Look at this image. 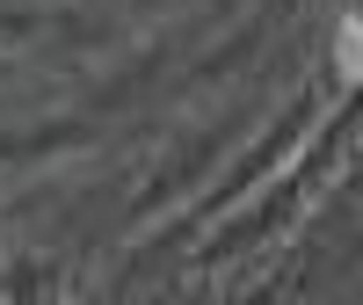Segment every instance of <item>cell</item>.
<instances>
[{"label":"cell","instance_id":"cell-1","mask_svg":"<svg viewBox=\"0 0 363 305\" xmlns=\"http://www.w3.org/2000/svg\"><path fill=\"white\" fill-rule=\"evenodd\" d=\"M335 66H342L349 87H363V15H342V29H335Z\"/></svg>","mask_w":363,"mask_h":305}]
</instances>
